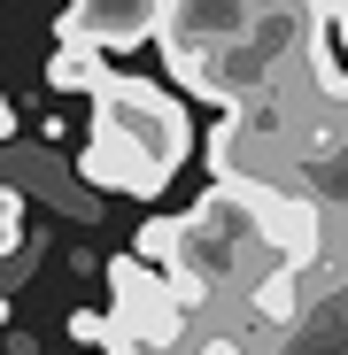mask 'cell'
Listing matches in <instances>:
<instances>
[{"label": "cell", "mask_w": 348, "mask_h": 355, "mask_svg": "<svg viewBox=\"0 0 348 355\" xmlns=\"http://www.w3.org/2000/svg\"><path fill=\"white\" fill-rule=\"evenodd\" d=\"M78 186H93V193H132V201H155V193L170 186V170H155L140 147H124L116 132H93V139H85V155H78Z\"/></svg>", "instance_id": "5b68a950"}, {"label": "cell", "mask_w": 348, "mask_h": 355, "mask_svg": "<svg viewBox=\"0 0 348 355\" xmlns=\"http://www.w3.org/2000/svg\"><path fill=\"white\" fill-rule=\"evenodd\" d=\"M0 139H16V108H8V93H0Z\"/></svg>", "instance_id": "30bf717a"}, {"label": "cell", "mask_w": 348, "mask_h": 355, "mask_svg": "<svg viewBox=\"0 0 348 355\" xmlns=\"http://www.w3.org/2000/svg\"><path fill=\"white\" fill-rule=\"evenodd\" d=\"M333 31H340V46H348V0H340V16H333Z\"/></svg>", "instance_id": "8fae6325"}, {"label": "cell", "mask_w": 348, "mask_h": 355, "mask_svg": "<svg viewBox=\"0 0 348 355\" xmlns=\"http://www.w3.org/2000/svg\"><path fill=\"white\" fill-rule=\"evenodd\" d=\"M140 263H163L170 270V255H179V216H147L140 224V248H132Z\"/></svg>", "instance_id": "ba28073f"}, {"label": "cell", "mask_w": 348, "mask_h": 355, "mask_svg": "<svg viewBox=\"0 0 348 355\" xmlns=\"http://www.w3.org/2000/svg\"><path fill=\"white\" fill-rule=\"evenodd\" d=\"M108 340H132L147 355H170L186 340V309L170 270L140 263V255H108Z\"/></svg>", "instance_id": "7a4b0ae2"}, {"label": "cell", "mask_w": 348, "mask_h": 355, "mask_svg": "<svg viewBox=\"0 0 348 355\" xmlns=\"http://www.w3.org/2000/svg\"><path fill=\"white\" fill-rule=\"evenodd\" d=\"M70 340H85V347H108V317H101V309H70Z\"/></svg>", "instance_id": "9c48e42d"}, {"label": "cell", "mask_w": 348, "mask_h": 355, "mask_svg": "<svg viewBox=\"0 0 348 355\" xmlns=\"http://www.w3.org/2000/svg\"><path fill=\"white\" fill-rule=\"evenodd\" d=\"M0 162H8V186H16V193H24V186H47L70 216H85V209H93V186H70V178L47 162V147H8Z\"/></svg>", "instance_id": "8992f818"}, {"label": "cell", "mask_w": 348, "mask_h": 355, "mask_svg": "<svg viewBox=\"0 0 348 355\" xmlns=\"http://www.w3.org/2000/svg\"><path fill=\"white\" fill-rule=\"evenodd\" d=\"M263 16H271V0H170L155 46L170 54V78H186V70H201V62H209V54L248 46Z\"/></svg>", "instance_id": "3957f363"}, {"label": "cell", "mask_w": 348, "mask_h": 355, "mask_svg": "<svg viewBox=\"0 0 348 355\" xmlns=\"http://www.w3.org/2000/svg\"><path fill=\"white\" fill-rule=\"evenodd\" d=\"M93 132H116L124 147H140L155 170H179L186 147H194L186 108L170 101L163 85H147V78H101L93 85Z\"/></svg>", "instance_id": "6da1fadb"}, {"label": "cell", "mask_w": 348, "mask_h": 355, "mask_svg": "<svg viewBox=\"0 0 348 355\" xmlns=\"http://www.w3.org/2000/svg\"><path fill=\"white\" fill-rule=\"evenodd\" d=\"M0 332H8V293H0Z\"/></svg>", "instance_id": "7c38bea8"}, {"label": "cell", "mask_w": 348, "mask_h": 355, "mask_svg": "<svg viewBox=\"0 0 348 355\" xmlns=\"http://www.w3.org/2000/svg\"><path fill=\"white\" fill-rule=\"evenodd\" d=\"M163 8H170V0H70V16L54 24V39H63V46H93V54L147 46L163 31Z\"/></svg>", "instance_id": "277c9868"}, {"label": "cell", "mask_w": 348, "mask_h": 355, "mask_svg": "<svg viewBox=\"0 0 348 355\" xmlns=\"http://www.w3.org/2000/svg\"><path fill=\"white\" fill-rule=\"evenodd\" d=\"M101 78H108V62H101L93 46H63V54L47 62V85H63V93H93Z\"/></svg>", "instance_id": "52a82bcc"}]
</instances>
